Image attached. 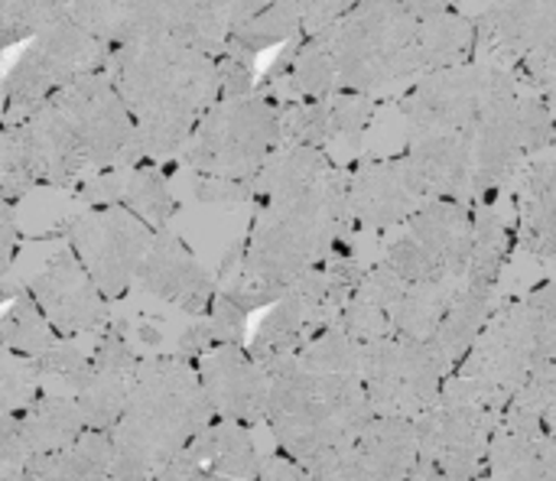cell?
Listing matches in <instances>:
<instances>
[{"mask_svg": "<svg viewBox=\"0 0 556 481\" xmlns=\"http://www.w3.org/2000/svg\"><path fill=\"white\" fill-rule=\"evenodd\" d=\"M277 147V104L254 88L241 98H222L212 104L176 156L199 179V199L231 202L254 199L257 176Z\"/></svg>", "mask_w": 556, "mask_h": 481, "instance_id": "8", "label": "cell"}, {"mask_svg": "<svg viewBox=\"0 0 556 481\" xmlns=\"http://www.w3.org/2000/svg\"><path fill=\"white\" fill-rule=\"evenodd\" d=\"M257 479L261 481H316L300 463H290V459H280V456H270L264 463H257Z\"/></svg>", "mask_w": 556, "mask_h": 481, "instance_id": "30", "label": "cell"}, {"mask_svg": "<svg viewBox=\"0 0 556 481\" xmlns=\"http://www.w3.org/2000/svg\"><path fill=\"white\" fill-rule=\"evenodd\" d=\"M55 342L52 326L33 303V296L16 287L7 303H0V345L23 355V358H39L49 345Z\"/></svg>", "mask_w": 556, "mask_h": 481, "instance_id": "25", "label": "cell"}, {"mask_svg": "<svg viewBox=\"0 0 556 481\" xmlns=\"http://www.w3.org/2000/svg\"><path fill=\"white\" fill-rule=\"evenodd\" d=\"M485 456L495 481H556L554 427L528 410H502Z\"/></svg>", "mask_w": 556, "mask_h": 481, "instance_id": "19", "label": "cell"}, {"mask_svg": "<svg viewBox=\"0 0 556 481\" xmlns=\"http://www.w3.org/2000/svg\"><path fill=\"white\" fill-rule=\"evenodd\" d=\"M104 72L134 121L140 163L176 156L222 98V52L186 36L124 42Z\"/></svg>", "mask_w": 556, "mask_h": 481, "instance_id": "4", "label": "cell"}, {"mask_svg": "<svg viewBox=\"0 0 556 481\" xmlns=\"http://www.w3.org/2000/svg\"><path fill=\"white\" fill-rule=\"evenodd\" d=\"M401 225L404 228L388 244L381 264L404 280V287L463 280L472 254V205L437 199L420 205Z\"/></svg>", "mask_w": 556, "mask_h": 481, "instance_id": "10", "label": "cell"}, {"mask_svg": "<svg viewBox=\"0 0 556 481\" xmlns=\"http://www.w3.org/2000/svg\"><path fill=\"white\" fill-rule=\"evenodd\" d=\"M16 241H20V228H16L13 202L0 199V283H3V274H7L10 264H13Z\"/></svg>", "mask_w": 556, "mask_h": 481, "instance_id": "29", "label": "cell"}, {"mask_svg": "<svg viewBox=\"0 0 556 481\" xmlns=\"http://www.w3.org/2000/svg\"><path fill=\"white\" fill-rule=\"evenodd\" d=\"M189 466H199L205 472L225 476V479L254 481L257 479V453L248 436L244 423L222 420V423H205L186 450L176 456Z\"/></svg>", "mask_w": 556, "mask_h": 481, "instance_id": "23", "label": "cell"}, {"mask_svg": "<svg viewBox=\"0 0 556 481\" xmlns=\"http://www.w3.org/2000/svg\"><path fill=\"white\" fill-rule=\"evenodd\" d=\"M417 463V427L404 417H371L329 481H407Z\"/></svg>", "mask_w": 556, "mask_h": 481, "instance_id": "18", "label": "cell"}, {"mask_svg": "<svg viewBox=\"0 0 556 481\" xmlns=\"http://www.w3.org/2000/svg\"><path fill=\"white\" fill-rule=\"evenodd\" d=\"M212 420L192 362L169 355L137 365L111 436V481H150Z\"/></svg>", "mask_w": 556, "mask_h": 481, "instance_id": "5", "label": "cell"}, {"mask_svg": "<svg viewBox=\"0 0 556 481\" xmlns=\"http://www.w3.org/2000/svg\"><path fill=\"white\" fill-rule=\"evenodd\" d=\"M39 368L33 358H23L0 345V417L26 407L39 394Z\"/></svg>", "mask_w": 556, "mask_h": 481, "instance_id": "26", "label": "cell"}, {"mask_svg": "<svg viewBox=\"0 0 556 481\" xmlns=\"http://www.w3.org/2000/svg\"><path fill=\"white\" fill-rule=\"evenodd\" d=\"M52 7L108 49L153 36H186L218 52L225 46L202 0H52Z\"/></svg>", "mask_w": 556, "mask_h": 481, "instance_id": "12", "label": "cell"}, {"mask_svg": "<svg viewBox=\"0 0 556 481\" xmlns=\"http://www.w3.org/2000/svg\"><path fill=\"white\" fill-rule=\"evenodd\" d=\"M554 287L541 283L525 300L492 309L476 342L463 355V368L440 384V404H472L502 414L521 391L528 375L554 358Z\"/></svg>", "mask_w": 556, "mask_h": 481, "instance_id": "7", "label": "cell"}, {"mask_svg": "<svg viewBox=\"0 0 556 481\" xmlns=\"http://www.w3.org/2000/svg\"><path fill=\"white\" fill-rule=\"evenodd\" d=\"M10 420L29 459L68 446L85 430L75 397H65V394H36L26 407L13 410Z\"/></svg>", "mask_w": 556, "mask_h": 481, "instance_id": "22", "label": "cell"}, {"mask_svg": "<svg viewBox=\"0 0 556 481\" xmlns=\"http://www.w3.org/2000/svg\"><path fill=\"white\" fill-rule=\"evenodd\" d=\"M515 254H531L541 264L554 261V147L531 156L515 179Z\"/></svg>", "mask_w": 556, "mask_h": 481, "instance_id": "21", "label": "cell"}, {"mask_svg": "<svg viewBox=\"0 0 556 481\" xmlns=\"http://www.w3.org/2000/svg\"><path fill=\"white\" fill-rule=\"evenodd\" d=\"M13 481H68V479H55V476H39V472H20Z\"/></svg>", "mask_w": 556, "mask_h": 481, "instance_id": "31", "label": "cell"}, {"mask_svg": "<svg viewBox=\"0 0 556 481\" xmlns=\"http://www.w3.org/2000/svg\"><path fill=\"white\" fill-rule=\"evenodd\" d=\"M270 3L277 0H202V10L208 16V23L222 33V39L238 29L241 23L254 20L257 13H264Z\"/></svg>", "mask_w": 556, "mask_h": 481, "instance_id": "28", "label": "cell"}, {"mask_svg": "<svg viewBox=\"0 0 556 481\" xmlns=\"http://www.w3.org/2000/svg\"><path fill=\"white\" fill-rule=\"evenodd\" d=\"M492 309H495V287H479V283L463 280L443 322L430 336V345L446 368H453L469 352V345L476 342V336L485 326V319L492 316Z\"/></svg>", "mask_w": 556, "mask_h": 481, "instance_id": "24", "label": "cell"}, {"mask_svg": "<svg viewBox=\"0 0 556 481\" xmlns=\"http://www.w3.org/2000/svg\"><path fill=\"white\" fill-rule=\"evenodd\" d=\"M267 388L270 430L277 443L316 481H329L339 459L375 417L358 375H319L296 365L293 355L261 365Z\"/></svg>", "mask_w": 556, "mask_h": 481, "instance_id": "6", "label": "cell"}, {"mask_svg": "<svg viewBox=\"0 0 556 481\" xmlns=\"http://www.w3.org/2000/svg\"><path fill=\"white\" fill-rule=\"evenodd\" d=\"M446 371L450 368L440 362L430 342L391 332L362 345L358 378L375 417H420L437 404Z\"/></svg>", "mask_w": 556, "mask_h": 481, "instance_id": "13", "label": "cell"}, {"mask_svg": "<svg viewBox=\"0 0 556 481\" xmlns=\"http://www.w3.org/2000/svg\"><path fill=\"white\" fill-rule=\"evenodd\" d=\"M55 16L52 0H0V52L26 42Z\"/></svg>", "mask_w": 556, "mask_h": 481, "instance_id": "27", "label": "cell"}, {"mask_svg": "<svg viewBox=\"0 0 556 481\" xmlns=\"http://www.w3.org/2000/svg\"><path fill=\"white\" fill-rule=\"evenodd\" d=\"M26 293L46 316L52 332H59L65 339L94 332L98 326L108 322L104 296L98 293L88 270L81 267V261L75 257V251L68 244H62L55 254L46 257L39 274L29 280Z\"/></svg>", "mask_w": 556, "mask_h": 481, "instance_id": "16", "label": "cell"}, {"mask_svg": "<svg viewBox=\"0 0 556 481\" xmlns=\"http://www.w3.org/2000/svg\"><path fill=\"white\" fill-rule=\"evenodd\" d=\"M556 0H492L476 20V55L551 98Z\"/></svg>", "mask_w": 556, "mask_h": 481, "instance_id": "11", "label": "cell"}, {"mask_svg": "<svg viewBox=\"0 0 556 481\" xmlns=\"http://www.w3.org/2000/svg\"><path fill=\"white\" fill-rule=\"evenodd\" d=\"M150 225L117 202L91 205L68 221V248L104 300L127 293L150 248Z\"/></svg>", "mask_w": 556, "mask_h": 481, "instance_id": "14", "label": "cell"}, {"mask_svg": "<svg viewBox=\"0 0 556 481\" xmlns=\"http://www.w3.org/2000/svg\"><path fill=\"white\" fill-rule=\"evenodd\" d=\"M195 362H199V384L212 404V414L244 427L264 420L270 381L264 368L238 342L212 345Z\"/></svg>", "mask_w": 556, "mask_h": 481, "instance_id": "17", "label": "cell"}, {"mask_svg": "<svg viewBox=\"0 0 556 481\" xmlns=\"http://www.w3.org/2000/svg\"><path fill=\"white\" fill-rule=\"evenodd\" d=\"M469 59H476V20L459 10L424 16L401 0H358L326 29L283 42L254 88L277 107L339 91L381 98Z\"/></svg>", "mask_w": 556, "mask_h": 481, "instance_id": "1", "label": "cell"}, {"mask_svg": "<svg viewBox=\"0 0 556 481\" xmlns=\"http://www.w3.org/2000/svg\"><path fill=\"white\" fill-rule=\"evenodd\" d=\"M140 163L134 121L104 68L78 75L0 124V199L33 186L81 189L88 179Z\"/></svg>", "mask_w": 556, "mask_h": 481, "instance_id": "3", "label": "cell"}, {"mask_svg": "<svg viewBox=\"0 0 556 481\" xmlns=\"http://www.w3.org/2000/svg\"><path fill=\"white\" fill-rule=\"evenodd\" d=\"M140 287L173 306H179L182 313H205L208 303H212V280L208 274L202 270V264L186 251V244L169 235V231H160L150 238V248L137 267V277Z\"/></svg>", "mask_w": 556, "mask_h": 481, "instance_id": "20", "label": "cell"}, {"mask_svg": "<svg viewBox=\"0 0 556 481\" xmlns=\"http://www.w3.org/2000/svg\"><path fill=\"white\" fill-rule=\"evenodd\" d=\"M254 195L257 215L251 238L241 244V257L228 261L235 277L222 290L244 313L280 300L293 277L326 261L352 231L345 166L326 150L280 143L261 169Z\"/></svg>", "mask_w": 556, "mask_h": 481, "instance_id": "2", "label": "cell"}, {"mask_svg": "<svg viewBox=\"0 0 556 481\" xmlns=\"http://www.w3.org/2000/svg\"><path fill=\"white\" fill-rule=\"evenodd\" d=\"M502 414L472 404H433L417 427V463L433 466L446 481H472Z\"/></svg>", "mask_w": 556, "mask_h": 481, "instance_id": "15", "label": "cell"}, {"mask_svg": "<svg viewBox=\"0 0 556 481\" xmlns=\"http://www.w3.org/2000/svg\"><path fill=\"white\" fill-rule=\"evenodd\" d=\"M111 49L68 23L65 16H52L42 29H36L10 72L0 78V107L3 124L23 117L33 104H39L46 94L62 88L65 81L104 68Z\"/></svg>", "mask_w": 556, "mask_h": 481, "instance_id": "9", "label": "cell"}, {"mask_svg": "<svg viewBox=\"0 0 556 481\" xmlns=\"http://www.w3.org/2000/svg\"><path fill=\"white\" fill-rule=\"evenodd\" d=\"M472 481H476V479H472ZM479 481H495V479H492V476H489V479H479Z\"/></svg>", "mask_w": 556, "mask_h": 481, "instance_id": "32", "label": "cell"}]
</instances>
